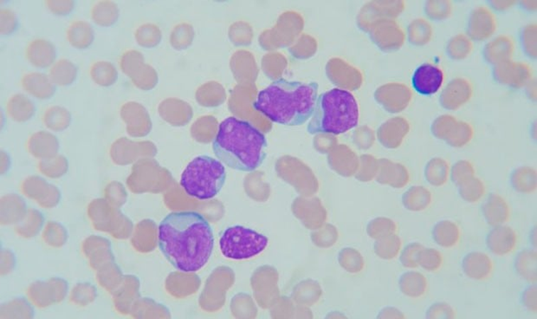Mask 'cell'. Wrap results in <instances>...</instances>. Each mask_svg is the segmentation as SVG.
Returning a JSON list of instances; mask_svg holds the SVG:
<instances>
[{"label": "cell", "instance_id": "cell-1", "mask_svg": "<svg viewBox=\"0 0 537 319\" xmlns=\"http://www.w3.org/2000/svg\"><path fill=\"white\" fill-rule=\"evenodd\" d=\"M159 247L173 266L183 273H196L210 259L215 237L208 220L196 212H176L159 226Z\"/></svg>", "mask_w": 537, "mask_h": 319}, {"label": "cell", "instance_id": "cell-2", "mask_svg": "<svg viewBox=\"0 0 537 319\" xmlns=\"http://www.w3.org/2000/svg\"><path fill=\"white\" fill-rule=\"evenodd\" d=\"M317 82L278 80L259 92L254 107L273 123L299 126L313 115L318 100Z\"/></svg>", "mask_w": 537, "mask_h": 319}, {"label": "cell", "instance_id": "cell-3", "mask_svg": "<svg viewBox=\"0 0 537 319\" xmlns=\"http://www.w3.org/2000/svg\"><path fill=\"white\" fill-rule=\"evenodd\" d=\"M212 148L227 167L251 172L261 166L266 159L267 141L254 125L232 117L219 124Z\"/></svg>", "mask_w": 537, "mask_h": 319}, {"label": "cell", "instance_id": "cell-4", "mask_svg": "<svg viewBox=\"0 0 537 319\" xmlns=\"http://www.w3.org/2000/svg\"><path fill=\"white\" fill-rule=\"evenodd\" d=\"M359 107L353 94L347 90L333 89L318 97L308 132L312 135H341L357 127Z\"/></svg>", "mask_w": 537, "mask_h": 319}, {"label": "cell", "instance_id": "cell-5", "mask_svg": "<svg viewBox=\"0 0 537 319\" xmlns=\"http://www.w3.org/2000/svg\"><path fill=\"white\" fill-rule=\"evenodd\" d=\"M226 179V168L220 161L200 156L185 167L181 175L180 185L189 196L198 200H210L219 195Z\"/></svg>", "mask_w": 537, "mask_h": 319}, {"label": "cell", "instance_id": "cell-6", "mask_svg": "<svg viewBox=\"0 0 537 319\" xmlns=\"http://www.w3.org/2000/svg\"><path fill=\"white\" fill-rule=\"evenodd\" d=\"M266 236L242 226L227 227L219 239L221 253L232 261H244L263 253L268 246Z\"/></svg>", "mask_w": 537, "mask_h": 319}, {"label": "cell", "instance_id": "cell-7", "mask_svg": "<svg viewBox=\"0 0 537 319\" xmlns=\"http://www.w3.org/2000/svg\"><path fill=\"white\" fill-rule=\"evenodd\" d=\"M462 270L467 278L476 281H487L491 277L494 265L489 256L483 252L473 251L462 259Z\"/></svg>", "mask_w": 537, "mask_h": 319}, {"label": "cell", "instance_id": "cell-8", "mask_svg": "<svg viewBox=\"0 0 537 319\" xmlns=\"http://www.w3.org/2000/svg\"><path fill=\"white\" fill-rule=\"evenodd\" d=\"M487 246L489 252L497 256H506L516 249L517 234L512 227L506 225L493 227L487 236Z\"/></svg>", "mask_w": 537, "mask_h": 319}, {"label": "cell", "instance_id": "cell-9", "mask_svg": "<svg viewBox=\"0 0 537 319\" xmlns=\"http://www.w3.org/2000/svg\"><path fill=\"white\" fill-rule=\"evenodd\" d=\"M443 80V72L438 67L425 64L418 67L414 72L413 86L420 94H433L440 90Z\"/></svg>", "mask_w": 537, "mask_h": 319}, {"label": "cell", "instance_id": "cell-10", "mask_svg": "<svg viewBox=\"0 0 537 319\" xmlns=\"http://www.w3.org/2000/svg\"><path fill=\"white\" fill-rule=\"evenodd\" d=\"M482 214L485 222L493 227L508 222L511 219V212L508 203L502 197L492 195L483 205Z\"/></svg>", "mask_w": 537, "mask_h": 319}, {"label": "cell", "instance_id": "cell-11", "mask_svg": "<svg viewBox=\"0 0 537 319\" xmlns=\"http://www.w3.org/2000/svg\"><path fill=\"white\" fill-rule=\"evenodd\" d=\"M398 289L406 297L421 298L428 291V279L418 271H408L403 274L398 281Z\"/></svg>", "mask_w": 537, "mask_h": 319}, {"label": "cell", "instance_id": "cell-12", "mask_svg": "<svg viewBox=\"0 0 537 319\" xmlns=\"http://www.w3.org/2000/svg\"><path fill=\"white\" fill-rule=\"evenodd\" d=\"M432 238L438 246L443 248L455 247L461 238V230L452 220H440L434 225Z\"/></svg>", "mask_w": 537, "mask_h": 319}, {"label": "cell", "instance_id": "cell-13", "mask_svg": "<svg viewBox=\"0 0 537 319\" xmlns=\"http://www.w3.org/2000/svg\"><path fill=\"white\" fill-rule=\"evenodd\" d=\"M408 133V124L401 119H394L382 125L379 129L378 136L381 143L386 148L398 147Z\"/></svg>", "mask_w": 537, "mask_h": 319}, {"label": "cell", "instance_id": "cell-14", "mask_svg": "<svg viewBox=\"0 0 537 319\" xmlns=\"http://www.w3.org/2000/svg\"><path fill=\"white\" fill-rule=\"evenodd\" d=\"M537 254L536 250L524 249L516 254L514 266L516 274L528 283L537 281Z\"/></svg>", "mask_w": 537, "mask_h": 319}, {"label": "cell", "instance_id": "cell-15", "mask_svg": "<svg viewBox=\"0 0 537 319\" xmlns=\"http://www.w3.org/2000/svg\"><path fill=\"white\" fill-rule=\"evenodd\" d=\"M408 173L400 164H393L389 161L383 160L380 163V183L389 184L394 188L404 187L408 183Z\"/></svg>", "mask_w": 537, "mask_h": 319}, {"label": "cell", "instance_id": "cell-16", "mask_svg": "<svg viewBox=\"0 0 537 319\" xmlns=\"http://www.w3.org/2000/svg\"><path fill=\"white\" fill-rule=\"evenodd\" d=\"M402 202L406 210L411 212H421L428 208L432 203V195L423 187H413L402 197Z\"/></svg>", "mask_w": 537, "mask_h": 319}, {"label": "cell", "instance_id": "cell-17", "mask_svg": "<svg viewBox=\"0 0 537 319\" xmlns=\"http://www.w3.org/2000/svg\"><path fill=\"white\" fill-rule=\"evenodd\" d=\"M374 253L383 261H392L398 257L402 249V240L397 234L376 239L374 243Z\"/></svg>", "mask_w": 537, "mask_h": 319}, {"label": "cell", "instance_id": "cell-18", "mask_svg": "<svg viewBox=\"0 0 537 319\" xmlns=\"http://www.w3.org/2000/svg\"><path fill=\"white\" fill-rule=\"evenodd\" d=\"M417 263L422 269L434 273L443 266V254L435 248L424 247L418 253Z\"/></svg>", "mask_w": 537, "mask_h": 319}, {"label": "cell", "instance_id": "cell-19", "mask_svg": "<svg viewBox=\"0 0 537 319\" xmlns=\"http://www.w3.org/2000/svg\"><path fill=\"white\" fill-rule=\"evenodd\" d=\"M398 226L394 220L386 217L375 218L369 224L368 232L371 238L380 239L391 234H397Z\"/></svg>", "mask_w": 537, "mask_h": 319}, {"label": "cell", "instance_id": "cell-20", "mask_svg": "<svg viewBox=\"0 0 537 319\" xmlns=\"http://www.w3.org/2000/svg\"><path fill=\"white\" fill-rule=\"evenodd\" d=\"M448 163L443 159H433L426 166V179L434 186L443 185L448 179Z\"/></svg>", "mask_w": 537, "mask_h": 319}, {"label": "cell", "instance_id": "cell-21", "mask_svg": "<svg viewBox=\"0 0 537 319\" xmlns=\"http://www.w3.org/2000/svg\"><path fill=\"white\" fill-rule=\"evenodd\" d=\"M513 187L521 193H531L536 188V174L531 168H520L513 173Z\"/></svg>", "mask_w": 537, "mask_h": 319}, {"label": "cell", "instance_id": "cell-22", "mask_svg": "<svg viewBox=\"0 0 537 319\" xmlns=\"http://www.w3.org/2000/svg\"><path fill=\"white\" fill-rule=\"evenodd\" d=\"M460 195L465 202H477L484 194V184L477 179H471L468 182L461 185Z\"/></svg>", "mask_w": 537, "mask_h": 319}, {"label": "cell", "instance_id": "cell-23", "mask_svg": "<svg viewBox=\"0 0 537 319\" xmlns=\"http://www.w3.org/2000/svg\"><path fill=\"white\" fill-rule=\"evenodd\" d=\"M424 246L420 242H411L401 249L398 259L403 267L406 269H416L418 266L417 259Z\"/></svg>", "mask_w": 537, "mask_h": 319}, {"label": "cell", "instance_id": "cell-24", "mask_svg": "<svg viewBox=\"0 0 537 319\" xmlns=\"http://www.w3.org/2000/svg\"><path fill=\"white\" fill-rule=\"evenodd\" d=\"M425 317L429 319H453L456 318V312L448 303L437 302L430 306Z\"/></svg>", "mask_w": 537, "mask_h": 319}, {"label": "cell", "instance_id": "cell-25", "mask_svg": "<svg viewBox=\"0 0 537 319\" xmlns=\"http://www.w3.org/2000/svg\"><path fill=\"white\" fill-rule=\"evenodd\" d=\"M472 131L467 124H459L454 128L451 135L448 137V143L454 147H462L471 140Z\"/></svg>", "mask_w": 537, "mask_h": 319}, {"label": "cell", "instance_id": "cell-26", "mask_svg": "<svg viewBox=\"0 0 537 319\" xmlns=\"http://www.w3.org/2000/svg\"><path fill=\"white\" fill-rule=\"evenodd\" d=\"M474 169L468 161H460L452 168V176L453 182L457 185H463L472 179Z\"/></svg>", "mask_w": 537, "mask_h": 319}, {"label": "cell", "instance_id": "cell-27", "mask_svg": "<svg viewBox=\"0 0 537 319\" xmlns=\"http://www.w3.org/2000/svg\"><path fill=\"white\" fill-rule=\"evenodd\" d=\"M537 290L535 285H531L525 288L521 295V302L524 308L531 313H537Z\"/></svg>", "mask_w": 537, "mask_h": 319}, {"label": "cell", "instance_id": "cell-28", "mask_svg": "<svg viewBox=\"0 0 537 319\" xmlns=\"http://www.w3.org/2000/svg\"><path fill=\"white\" fill-rule=\"evenodd\" d=\"M378 318L388 319V318H406V315L401 312V310L396 308V307L386 306L382 308L378 313Z\"/></svg>", "mask_w": 537, "mask_h": 319}]
</instances>
